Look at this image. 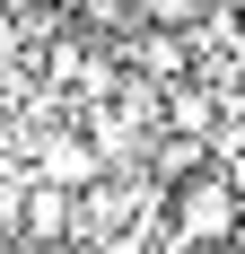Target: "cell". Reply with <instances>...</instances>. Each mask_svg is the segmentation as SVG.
<instances>
[{"mask_svg":"<svg viewBox=\"0 0 245 254\" xmlns=\"http://www.w3.org/2000/svg\"><path fill=\"white\" fill-rule=\"evenodd\" d=\"M70 237H79V193L26 176V193H18V237H9V246H70Z\"/></svg>","mask_w":245,"mask_h":254,"instance_id":"7a4b0ae2","label":"cell"},{"mask_svg":"<svg viewBox=\"0 0 245 254\" xmlns=\"http://www.w3.org/2000/svg\"><path fill=\"white\" fill-rule=\"evenodd\" d=\"M237 228H245V193L219 176V158L167 193V237H175V246L210 254V246H237Z\"/></svg>","mask_w":245,"mask_h":254,"instance_id":"6da1fadb","label":"cell"},{"mask_svg":"<svg viewBox=\"0 0 245 254\" xmlns=\"http://www.w3.org/2000/svg\"><path fill=\"white\" fill-rule=\"evenodd\" d=\"M0 254H9V246H0Z\"/></svg>","mask_w":245,"mask_h":254,"instance_id":"3957f363","label":"cell"}]
</instances>
